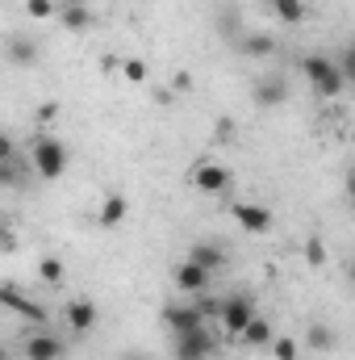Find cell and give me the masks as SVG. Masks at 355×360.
Instances as JSON below:
<instances>
[{"mask_svg":"<svg viewBox=\"0 0 355 360\" xmlns=\"http://www.w3.org/2000/svg\"><path fill=\"white\" fill-rule=\"evenodd\" d=\"M301 72H305L309 89L318 92L322 101H335L339 92L347 89V80L339 76V63H335V59H326V55H305V59H301Z\"/></svg>","mask_w":355,"mask_h":360,"instance_id":"cell-1","label":"cell"},{"mask_svg":"<svg viewBox=\"0 0 355 360\" xmlns=\"http://www.w3.org/2000/svg\"><path fill=\"white\" fill-rule=\"evenodd\" d=\"M29 164H34V172L42 180H59L67 172V147L59 139H38L29 147Z\"/></svg>","mask_w":355,"mask_h":360,"instance_id":"cell-2","label":"cell"},{"mask_svg":"<svg viewBox=\"0 0 355 360\" xmlns=\"http://www.w3.org/2000/svg\"><path fill=\"white\" fill-rule=\"evenodd\" d=\"M217 319H222V327H226L230 335H239V331L255 319V302H251L247 293H230V297L217 302Z\"/></svg>","mask_w":355,"mask_h":360,"instance_id":"cell-3","label":"cell"},{"mask_svg":"<svg viewBox=\"0 0 355 360\" xmlns=\"http://www.w3.org/2000/svg\"><path fill=\"white\" fill-rule=\"evenodd\" d=\"M213 352H217V340L209 327H192L176 335V360H209Z\"/></svg>","mask_w":355,"mask_h":360,"instance_id":"cell-4","label":"cell"},{"mask_svg":"<svg viewBox=\"0 0 355 360\" xmlns=\"http://www.w3.org/2000/svg\"><path fill=\"white\" fill-rule=\"evenodd\" d=\"M0 306H4L8 314H21L25 323H42V319H46V306L34 302L29 293H21L17 285H0Z\"/></svg>","mask_w":355,"mask_h":360,"instance_id":"cell-5","label":"cell"},{"mask_svg":"<svg viewBox=\"0 0 355 360\" xmlns=\"http://www.w3.org/2000/svg\"><path fill=\"white\" fill-rule=\"evenodd\" d=\"M251 101H255L260 109H280V105L288 101V80H284V76H264V80H255Z\"/></svg>","mask_w":355,"mask_h":360,"instance_id":"cell-6","label":"cell"},{"mask_svg":"<svg viewBox=\"0 0 355 360\" xmlns=\"http://www.w3.org/2000/svg\"><path fill=\"white\" fill-rule=\"evenodd\" d=\"M188 180H192L201 193H226L234 176H230V168H226V164H196Z\"/></svg>","mask_w":355,"mask_h":360,"instance_id":"cell-7","label":"cell"},{"mask_svg":"<svg viewBox=\"0 0 355 360\" xmlns=\"http://www.w3.org/2000/svg\"><path fill=\"white\" fill-rule=\"evenodd\" d=\"M230 214H234V218H239V226H243V231H251V235H264L267 226H272V210L260 205V201H239Z\"/></svg>","mask_w":355,"mask_h":360,"instance_id":"cell-8","label":"cell"},{"mask_svg":"<svg viewBox=\"0 0 355 360\" xmlns=\"http://www.w3.org/2000/svg\"><path fill=\"white\" fill-rule=\"evenodd\" d=\"M21 352H25V360H63V340L59 335H29L25 344H21Z\"/></svg>","mask_w":355,"mask_h":360,"instance_id":"cell-9","label":"cell"},{"mask_svg":"<svg viewBox=\"0 0 355 360\" xmlns=\"http://www.w3.org/2000/svg\"><path fill=\"white\" fill-rule=\"evenodd\" d=\"M188 260H192V264H201L205 272L226 269V252H222V243H213V239H201V243H192V248H188Z\"/></svg>","mask_w":355,"mask_h":360,"instance_id":"cell-10","label":"cell"},{"mask_svg":"<svg viewBox=\"0 0 355 360\" xmlns=\"http://www.w3.org/2000/svg\"><path fill=\"white\" fill-rule=\"evenodd\" d=\"M63 319H67V327H72L76 335H84V331H92V323H96V302H88V297H76V302H67Z\"/></svg>","mask_w":355,"mask_h":360,"instance_id":"cell-11","label":"cell"},{"mask_svg":"<svg viewBox=\"0 0 355 360\" xmlns=\"http://www.w3.org/2000/svg\"><path fill=\"white\" fill-rule=\"evenodd\" d=\"M163 323L172 327V331H192V327H205V319H201V310L196 306H180V302H172L168 310H163Z\"/></svg>","mask_w":355,"mask_h":360,"instance_id":"cell-12","label":"cell"},{"mask_svg":"<svg viewBox=\"0 0 355 360\" xmlns=\"http://www.w3.org/2000/svg\"><path fill=\"white\" fill-rule=\"evenodd\" d=\"M126 214H130V201H126L121 193H109V197L100 201V210H96V222H100V226H121Z\"/></svg>","mask_w":355,"mask_h":360,"instance_id":"cell-13","label":"cell"},{"mask_svg":"<svg viewBox=\"0 0 355 360\" xmlns=\"http://www.w3.org/2000/svg\"><path fill=\"white\" fill-rule=\"evenodd\" d=\"M209 285V272L201 269V264H192V260H184L176 269V289L180 293H201Z\"/></svg>","mask_w":355,"mask_h":360,"instance_id":"cell-14","label":"cell"},{"mask_svg":"<svg viewBox=\"0 0 355 360\" xmlns=\"http://www.w3.org/2000/svg\"><path fill=\"white\" fill-rule=\"evenodd\" d=\"M55 17L63 21V30H72V34H84L92 25V13H88V4H59L55 8Z\"/></svg>","mask_w":355,"mask_h":360,"instance_id":"cell-15","label":"cell"},{"mask_svg":"<svg viewBox=\"0 0 355 360\" xmlns=\"http://www.w3.org/2000/svg\"><path fill=\"white\" fill-rule=\"evenodd\" d=\"M239 340H243L247 348H267V344H272V327H267V319H260V314H255V319L239 331Z\"/></svg>","mask_w":355,"mask_h":360,"instance_id":"cell-16","label":"cell"},{"mask_svg":"<svg viewBox=\"0 0 355 360\" xmlns=\"http://www.w3.org/2000/svg\"><path fill=\"white\" fill-rule=\"evenodd\" d=\"M305 344H309L314 352H335L339 335H335V327H326V323H314V327H309V335H305Z\"/></svg>","mask_w":355,"mask_h":360,"instance_id":"cell-17","label":"cell"},{"mask_svg":"<svg viewBox=\"0 0 355 360\" xmlns=\"http://www.w3.org/2000/svg\"><path fill=\"white\" fill-rule=\"evenodd\" d=\"M8 59H13L17 68H29V63L38 59V42H34V38H13V42H8Z\"/></svg>","mask_w":355,"mask_h":360,"instance_id":"cell-18","label":"cell"},{"mask_svg":"<svg viewBox=\"0 0 355 360\" xmlns=\"http://www.w3.org/2000/svg\"><path fill=\"white\" fill-rule=\"evenodd\" d=\"M29 176V164L25 160H0V188H13V184H21V180Z\"/></svg>","mask_w":355,"mask_h":360,"instance_id":"cell-19","label":"cell"},{"mask_svg":"<svg viewBox=\"0 0 355 360\" xmlns=\"http://www.w3.org/2000/svg\"><path fill=\"white\" fill-rule=\"evenodd\" d=\"M272 8H276V17L280 21H288V25H301L305 21V0H272Z\"/></svg>","mask_w":355,"mask_h":360,"instance_id":"cell-20","label":"cell"},{"mask_svg":"<svg viewBox=\"0 0 355 360\" xmlns=\"http://www.w3.org/2000/svg\"><path fill=\"white\" fill-rule=\"evenodd\" d=\"M243 55H251V59H264L276 51V38L272 34H251V38H243V46H239Z\"/></svg>","mask_w":355,"mask_h":360,"instance_id":"cell-21","label":"cell"},{"mask_svg":"<svg viewBox=\"0 0 355 360\" xmlns=\"http://www.w3.org/2000/svg\"><path fill=\"white\" fill-rule=\"evenodd\" d=\"M63 260H55V256H46V260H42V264H38V276H42V281H46V285H59V281H63Z\"/></svg>","mask_w":355,"mask_h":360,"instance_id":"cell-22","label":"cell"},{"mask_svg":"<svg viewBox=\"0 0 355 360\" xmlns=\"http://www.w3.org/2000/svg\"><path fill=\"white\" fill-rule=\"evenodd\" d=\"M121 76H126V84H142L147 80V63L142 59H126L121 63Z\"/></svg>","mask_w":355,"mask_h":360,"instance_id":"cell-23","label":"cell"},{"mask_svg":"<svg viewBox=\"0 0 355 360\" xmlns=\"http://www.w3.org/2000/svg\"><path fill=\"white\" fill-rule=\"evenodd\" d=\"M25 13H29L34 21H42V17H55V0H25Z\"/></svg>","mask_w":355,"mask_h":360,"instance_id":"cell-24","label":"cell"},{"mask_svg":"<svg viewBox=\"0 0 355 360\" xmlns=\"http://www.w3.org/2000/svg\"><path fill=\"white\" fill-rule=\"evenodd\" d=\"M305 260H309L314 269L326 264V248H322V239H309V243H305Z\"/></svg>","mask_w":355,"mask_h":360,"instance_id":"cell-25","label":"cell"},{"mask_svg":"<svg viewBox=\"0 0 355 360\" xmlns=\"http://www.w3.org/2000/svg\"><path fill=\"white\" fill-rule=\"evenodd\" d=\"M267 348L276 352V360H297V344H293V340H272Z\"/></svg>","mask_w":355,"mask_h":360,"instance_id":"cell-26","label":"cell"},{"mask_svg":"<svg viewBox=\"0 0 355 360\" xmlns=\"http://www.w3.org/2000/svg\"><path fill=\"white\" fill-rule=\"evenodd\" d=\"M339 76H343L347 84L355 80V46H347V51H343V59H339Z\"/></svg>","mask_w":355,"mask_h":360,"instance_id":"cell-27","label":"cell"},{"mask_svg":"<svg viewBox=\"0 0 355 360\" xmlns=\"http://www.w3.org/2000/svg\"><path fill=\"white\" fill-rule=\"evenodd\" d=\"M172 89L188 92V89H192V76H188V72H176V76H172Z\"/></svg>","mask_w":355,"mask_h":360,"instance_id":"cell-28","label":"cell"},{"mask_svg":"<svg viewBox=\"0 0 355 360\" xmlns=\"http://www.w3.org/2000/svg\"><path fill=\"white\" fill-rule=\"evenodd\" d=\"M55 117H59V105H51V101H46V105L38 109V122H55Z\"/></svg>","mask_w":355,"mask_h":360,"instance_id":"cell-29","label":"cell"},{"mask_svg":"<svg viewBox=\"0 0 355 360\" xmlns=\"http://www.w3.org/2000/svg\"><path fill=\"white\" fill-rule=\"evenodd\" d=\"M13 155H17V151H13V139L0 130V160H13Z\"/></svg>","mask_w":355,"mask_h":360,"instance_id":"cell-30","label":"cell"},{"mask_svg":"<svg viewBox=\"0 0 355 360\" xmlns=\"http://www.w3.org/2000/svg\"><path fill=\"white\" fill-rule=\"evenodd\" d=\"M59 4H88V0H59Z\"/></svg>","mask_w":355,"mask_h":360,"instance_id":"cell-31","label":"cell"},{"mask_svg":"<svg viewBox=\"0 0 355 360\" xmlns=\"http://www.w3.org/2000/svg\"><path fill=\"white\" fill-rule=\"evenodd\" d=\"M0 360H8V348H4V344H0Z\"/></svg>","mask_w":355,"mask_h":360,"instance_id":"cell-32","label":"cell"},{"mask_svg":"<svg viewBox=\"0 0 355 360\" xmlns=\"http://www.w3.org/2000/svg\"><path fill=\"white\" fill-rule=\"evenodd\" d=\"M126 360H147V356H126Z\"/></svg>","mask_w":355,"mask_h":360,"instance_id":"cell-33","label":"cell"}]
</instances>
